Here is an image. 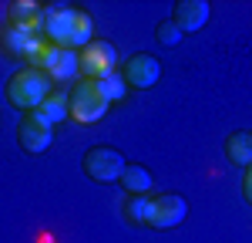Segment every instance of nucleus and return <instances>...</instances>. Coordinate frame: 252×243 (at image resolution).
<instances>
[{
  "mask_svg": "<svg viewBox=\"0 0 252 243\" xmlns=\"http://www.w3.org/2000/svg\"><path fill=\"white\" fill-rule=\"evenodd\" d=\"M40 38L64 51H81L94 40V20L78 3H47L40 14Z\"/></svg>",
  "mask_w": 252,
  "mask_h": 243,
  "instance_id": "obj_1",
  "label": "nucleus"
},
{
  "mask_svg": "<svg viewBox=\"0 0 252 243\" xmlns=\"http://www.w3.org/2000/svg\"><path fill=\"white\" fill-rule=\"evenodd\" d=\"M54 81L47 78L44 71L37 68H17L7 84H3V95H7V105L10 108H17V112H34L40 101L47 98L54 88H51Z\"/></svg>",
  "mask_w": 252,
  "mask_h": 243,
  "instance_id": "obj_2",
  "label": "nucleus"
},
{
  "mask_svg": "<svg viewBox=\"0 0 252 243\" xmlns=\"http://www.w3.org/2000/svg\"><path fill=\"white\" fill-rule=\"evenodd\" d=\"M108 108H111V101L104 95L101 81L78 78L74 88H67V115H71V122H78V125H94V122H101L108 115Z\"/></svg>",
  "mask_w": 252,
  "mask_h": 243,
  "instance_id": "obj_3",
  "label": "nucleus"
},
{
  "mask_svg": "<svg viewBox=\"0 0 252 243\" xmlns=\"http://www.w3.org/2000/svg\"><path fill=\"white\" fill-rule=\"evenodd\" d=\"M81 169H84V176L97 186H111V182L121 179V172H125V156L118 152L115 145H91L88 152H84V159H81Z\"/></svg>",
  "mask_w": 252,
  "mask_h": 243,
  "instance_id": "obj_4",
  "label": "nucleus"
},
{
  "mask_svg": "<svg viewBox=\"0 0 252 243\" xmlns=\"http://www.w3.org/2000/svg\"><path fill=\"white\" fill-rule=\"evenodd\" d=\"M118 68V51H115V44L111 40H104V38H94L88 47H81L78 51V71H81V78H108L111 71Z\"/></svg>",
  "mask_w": 252,
  "mask_h": 243,
  "instance_id": "obj_5",
  "label": "nucleus"
},
{
  "mask_svg": "<svg viewBox=\"0 0 252 243\" xmlns=\"http://www.w3.org/2000/svg\"><path fill=\"white\" fill-rule=\"evenodd\" d=\"M189 216V200L178 196V193H158L148 202V230H175L178 223Z\"/></svg>",
  "mask_w": 252,
  "mask_h": 243,
  "instance_id": "obj_6",
  "label": "nucleus"
},
{
  "mask_svg": "<svg viewBox=\"0 0 252 243\" xmlns=\"http://www.w3.org/2000/svg\"><path fill=\"white\" fill-rule=\"evenodd\" d=\"M40 34L37 31H27V27H14V24H3L0 27V54L10 61H17L20 68L27 64V58L34 54V47L40 44Z\"/></svg>",
  "mask_w": 252,
  "mask_h": 243,
  "instance_id": "obj_7",
  "label": "nucleus"
},
{
  "mask_svg": "<svg viewBox=\"0 0 252 243\" xmlns=\"http://www.w3.org/2000/svg\"><path fill=\"white\" fill-rule=\"evenodd\" d=\"M118 68H121L125 81H128V88H135V91H145L161 78V61L155 54H145V51L125 58V64H118Z\"/></svg>",
  "mask_w": 252,
  "mask_h": 243,
  "instance_id": "obj_8",
  "label": "nucleus"
},
{
  "mask_svg": "<svg viewBox=\"0 0 252 243\" xmlns=\"http://www.w3.org/2000/svg\"><path fill=\"white\" fill-rule=\"evenodd\" d=\"M17 145L27 152V156H44L51 145H54V128L34 122L31 115H24L17 122Z\"/></svg>",
  "mask_w": 252,
  "mask_h": 243,
  "instance_id": "obj_9",
  "label": "nucleus"
},
{
  "mask_svg": "<svg viewBox=\"0 0 252 243\" xmlns=\"http://www.w3.org/2000/svg\"><path fill=\"white\" fill-rule=\"evenodd\" d=\"M209 14H212V7L205 0H175L172 24L182 34H195V31H202L209 24Z\"/></svg>",
  "mask_w": 252,
  "mask_h": 243,
  "instance_id": "obj_10",
  "label": "nucleus"
},
{
  "mask_svg": "<svg viewBox=\"0 0 252 243\" xmlns=\"http://www.w3.org/2000/svg\"><path fill=\"white\" fill-rule=\"evenodd\" d=\"M27 115H31L34 122H40V125H47V128L67 122L71 119V115H67V91H51V95L40 101L34 112H27Z\"/></svg>",
  "mask_w": 252,
  "mask_h": 243,
  "instance_id": "obj_11",
  "label": "nucleus"
},
{
  "mask_svg": "<svg viewBox=\"0 0 252 243\" xmlns=\"http://www.w3.org/2000/svg\"><path fill=\"white\" fill-rule=\"evenodd\" d=\"M121 189H125V196H148V189H152V182L155 176L148 172V165H141V162H125V172H121Z\"/></svg>",
  "mask_w": 252,
  "mask_h": 243,
  "instance_id": "obj_12",
  "label": "nucleus"
},
{
  "mask_svg": "<svg viewBox=\"0 0 252 243\" xmlns=\"http://www.w3.org/2000/svg\"><path fill=\"white\" fill-rule=\"evenodd\" d=\"M40 14H44V7L34 0H10L7 3V24H14V27L40 31Z\"/></svg>",
  "mask_w": 252,
  "mask_h": 243,
  "instance_id": "obj_13",
  "label": "nucleus"
},
{
  "mask_svg": "<svg viewBox=\"0 0 252 243\" xmlns=\"http://www.w3.org/2000/svg\"><path fill=\"white\" fill-rule=\"evenodd\" d=\"M225 159L239 165V169H249L252 165V132H232L229 139H225Z\"/></svg>",
  "mask_w": 252,
  "mask_h": 243,
  "instance_id": "obj_14",
  "label": "nucleus"
},
{
  "mask_svg": "<svg viewBox=\"0 0 252 243\" xmlns=\"http://www.w3.org/2000/svg\"><path fill=\"white\" fill-rule=\"evenodd\" d=\"M74 75H81L78 71V51H64V47H58V58H54V64H51L47 78L51 81H71Z\"/></svg>",
  "mask_w": 252,
  "mask_h": 243,
  "instance_id": "obj_15",
  "label": "nucleus"
},
{
  "mask_svg": "<svg viewBox=\"0 0 252 243\" xmlns=\"http://www.w3.org/2000/svg\"><path fill=\"white\" fill-rule=\"evenodd\" d=\"M148 202H152V196H125L121 216L131 223V226H145V220H148Z\"/></svg>",
  "mask_w": 252,
  "mask_h": 243,
  "instance_id": "obj_16",
  "label": "nucleus"
},
{
  "mask_svg": "<svg viewBox=\"0 0 252 243\" xmlns=\"http://www.w3.org/2000/svg\"><path fill=\"white\" fill-rule=\"evenodd\" d=\"M101 88H104V95H108L111 105L128 98V81H125V75H121V68H115L108 78H101Z\"/></svg>",
  "mask_w": 252,
  "mask_h": 243,
  "instance_id": "obj_17",
  "label": "nucleus"
},
{
  "mask_svg": "<svg viewBox=\"0 0 252 243\" xmlns=\"http://www.w3.org/2000/svg\"><path fill=\"white\" fill-rule=\"evenodd\" d=\"M54 58H58V47L54 44H47V40H40L37 47H34V54L27 58V64L24 68H37V71H51V64H54Z\"/></svg>",
  "mask_w": 252,
  "mask_h": 243,
  "instance_id": "obj_18",
  "label": "nucleus"
},
{
  "mask_svg": "<svg viewBox=\"0 0 252 243\" xmlns=\"http://www.w3.org/2000/svg\"><path fill=\"white\" fill-rule=\"evenodd\" d=\"M182 38H185V34H182V31H178V27L172 24V17H168V20H158V24H155V40H161L165 47H175V44H182Z\"/></svg>",
  "mask_w": 252,
  "mask_h": 243,
  "instance_id": "obj_19",
  "label": "nucleus"
},
{
  "mask_svg": "<svg viewBox=\"0 0 252 243\" xmlns=\"http://www.w3.org/2000/svg\"><path fill=\"white\" fill-rule=\"evenodd\" d=\"M242 200L252 206V165L246 169V176H242Z\"/></svg>",
  "mask_w": 252,
  "mask_h": 243,
  "instance_id": "obj_20",
  "label": "nucleus"
}]
</instances>
